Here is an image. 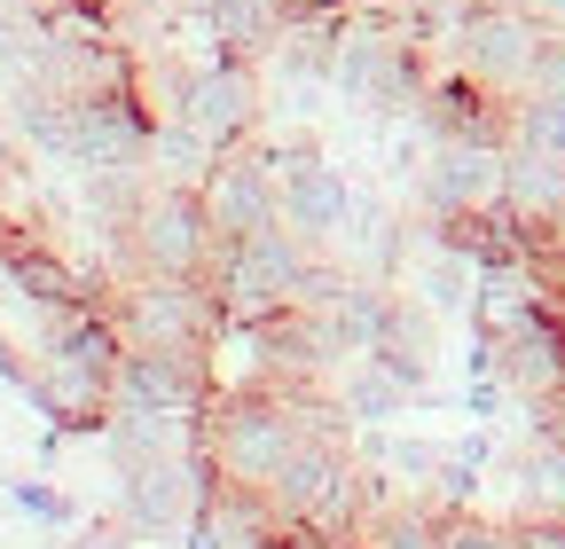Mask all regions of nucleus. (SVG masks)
I'll return each mask as SVG.
<instances>
[{
  "label": "nucleus",
  "instance_id": "obj_1",
  "mask_svg": "<svg viewBox=\"0 0 565 549\" xmlns=\"http://www.w3.org/2000/svg\"><path fill=\"white\" fill-rule=\"evenodd\" d=\"M307 267H315V244L275 220L259 236H236V244L212 251L204 291H212V306H221V322H275V314H291Z\"/></svg>",
  "mask_w": 565,
  "mask_h": 549
},
{
  "label": "nucleus",
  "instance_id": "obj_2",
  "mask_svg": "<svg viewBox=\"0 0 565 549\" xmlns=\"http://www.w3.org/2000/svg\"><path fill=\"white\" fill-rule=\"evenodd\" d=\"M134 267L141 274H173V283H204L212 274V251H221V228H212L204 196L196 189H173V181H150L134 204Z\"/></svg>",
  "mask_w": 565,
  "mask_h": 549
},
{
  "label": "nucleus",
  "instance_id": "obj_3",
  "mask_svg": "<svg viewBox=\"0 0 565 549\" xmlns=\"http://www.w3.org/2000/svg\"><path fill=\"white\" fill-rule=\"evenodd\" d=\"M166 118H189L212 150H244L267 133V79L259 63H236V55H212L196 72H173V103Z\"/></svg>",
  "mask_w": 565,
  "mask_h": 549
},
{
  "label": "nucleus",
  "instance_id": "obj_4",
  "mask_svg": "<svg viewBox=\"0 0 565 549\" xmlns=\"http://www.w3.org/2000/svg\"><path fill=\"white\" fill-rule=\"evenodd\" d=\"M542 40H550V24L526 17L519 0H479V9H463L456 32H448L456 63H463L479 87H494L503 103H519V95L534 87V55H542Z\"/></svg>",
  "mask_w": 565,
  "mask_h": 549
},
{
  "label": "nucleus",
  "instance_id": "obj_5",
  "mask_svg": "<svg viewBox=\"0 0 565 549\" xmlns=\"http://www.w3.org/2000/svg\"><path fill=\"white\" fill-rule=\"evenodd\" d=\"M259 150H267L275 189H282V228H299L315 251L353 228V189H345V173L307 142V133H299V142H267V133H259Z\"/></svg>",
  "mask_w": 565,
  "mask_h": 549
},
{
  "label": "nucleus",
  "instance_id": "obj_6",
  "mask_svg": "<svg viewBox=\"0 0 565 549\" xmlns=\"http://www.w3.org/2000/svg\"><path fill=\"white\" fill-rule=\"evenodd\" d=\"M110 400L118 408H150L166 424H196L212 408V362H204V346H126Z\"/></svg>",
  "mask_w": 565,
  "mask_h": 549
},
{
  "label": "nucleus",
  "instance_id": "obj_7",
  "mask_svg": "<svg viewBox=\"0 0 565 549\" xmlns=\"http://www.w3.org/2000/svg\"><path fill=\"white\" fill-rule=\"evenodd\" d=\"M126 346H212L221 306L204 283H173V274H134V291L118 299Z\"/></svg>",
  "mask_w": 565,
  "mask_h": 549
},
{
  "label": "nucleus",
  "instance_id": "obj_8",
  "mask_svg": "<svg viewBox=\"0 0 565 549\" xmlns=\"http://www.w3.org/2000/svg\"><path fill=\"white\" fill-rule=\"evenodd\" d=\"M503 204V150L494 142H433V165L416 181V213L424 228H448L463 213Z\"/></svg>",
  "mask_w": 565,
  "mask_h": 549
},
{
  "label": "nucleus",
  "instance_id": "obj_9",
  "mask_svg": "<svg viewBox=\"0 0 565 549\" xmlns=\"http://www.w3.org/2000/svg\"><path fill=\"white\" fill-rule=\"evenodd\" d=\"M196 196H204L212 228H221V244H236V236H259V228H275V220H282V189H275V165H267V150H259V142H244V150H221Z\"/></svg>",
  "mask_w": 565,
  "mask_h": 549
},
{
  "label": "nucleus",
  "instance_id": "obj_10",
  "mask_svg": "<svg viewBox=\"0 0 565 549\" xmlns=\"http://www.w3.org/2000/svg\"><path fill=\"white\" fill-rule=\"evenodd\" d=\"M433 142H494V150H511V103L479 87L463 63H448V72H433V87H424V103L408 110Z\"/></svg>",
  "mask_w": 565,
  "mask_h": 549
},
{
  "label": "nucleus",
  "instance_id": "obj_11",
  "mask_svg": "<svg viewBox=\"0 0 565 549\" xmlns=\"http://www.w3.org/2000/svg\"><path fill=\"white\" fill-rule=\"evenodd\" d=\"M494 369H503V385H511V400L526 417L550 408V400H565V306H542L519 330L494 337Z\"/></svg>",
  "mask_w": 565,
  "mask_h": 549
},
{
  "label": "nucleus",
  "instance_id": "obj_12",
  "mask_svg": "<svg viewBox=\"0 0 565 549\" xmlns=\"http://www.w3.org/2000/svg\"><path fill=\"white\" fill-rule=\"evenodd\" d=\"M196 503H204V478H196L189 448H181V455H158V463H141V471H126V487H118L126 534H150V541L189 534Z\"/></svg>",
  "mask_w": 565,
  "mask_h": 549
},
{
  "label": "nucleus",
  "instance_id": "obj_13",
  "mask_svg": "<svg viewBox=\"0 0 565 549\" xmlns=\"http://www.w3.org/2000/svg\"><path fill=\"white\" fill-rule=\"evenodd\" d=\"M282 534V518H275V503L267 495H252V487H204V503H196V518H189V549H267Z\"/></svg>",
  "mask_w": 565,
  "mask_h": 549
},
{
  "label": "nucleus",
  "instance_id": "obj_14",
  "mask_svg": "<svg viewBox=\"0 0 565 549\" xmlns=\"http://www.w3.org/2000/svg\"><path fill=\"white\" fill-rule=\"evenodd\" d=\"M196 17L212 32V47L236 55V63H275V47L291 40V9L282 0H196Z\"/></svg>",
  "mask_w": 565,
  "mask_h": 549
},
{
  "label": "nucleus",
  "instance_id": "obj_15",
  "mask_svg": "<svg viewBox=\"0 0 565 549\" xmlns=\"http://www.w3.org/2000/svg\"><path fill=\"white\" fill-rule=\"evenodd\" d=\"M370 362H385V369H393L416 400L433 392V306H424L416 291H393V306H385V330H377Z\"/></svg>",
  "mask_w": 565,
  "mask_h": 549
},
{
  "label": "nucleus",
  "instance_id": "obj_16",
  "mask_svg": "<svg viewBox=\"0 0 565 549\" xmlns=\"http://www.w3.org/2000/svg\"><path fill=\"white\" fill-rule=\"evenodd\" d=\"M330 400H338V417H345L353 432H385L393 417H408V400H416V392H408L385 362H370V354H362V362H345V369H338Z\"/></svg>",
  "mask_w": 565,
  "mask_h": 549
},
{
  "label": "nucleus",
  "instance_id": "obj_17",
  "mask_svg": "<svg viewBox=\"0 0 565 549\" xmlns=\"http://www.w3.org/2000/svg\"><path fill=\"white\" fill-rule=\"evenodd\" d=\"M503 204L526 220V228H557L565 220V158H542V150H503Z\"/></svg>",
  "mask_w": 565,
  "mask_h": 549
},
{
  "label": "nucleus",
  "instance_id": "obj_18",
  "mask_svg": "<svg viewBox=\"0 0 565 549\" xmlns=\"http://www.w3.org/2000/svg\"><path fill=\"white\" fill-rule=\"evenodd\" d=\"M471 291H479V259H463L448 236H424L416 244V299L433 314H471Z\"/></svg>",
  "mask_w": 565,
  "mask_h": 549
},
{
  "label": "nucleus",
  "instance_id": "obj_19",
  "mask_svg": "<svg viewBox=\"0 0 565 549\" xmlns=\"http://www.w3.org/2000/svg\"><path fill=\"white\" fill-rule=\"evenodd\" d=\"M511 487H519V518H565V448L550 432H534L519 448Z\"/></svg>",
  "mask_w": 565,
  "mask_h": 549
},
{
  "label": "nucleus",
  "instance_id": "obj_20",
  "mask_svg": "<svg viewBox=\"0 0 565 549\" xmlns=\"http://www.w3.org/2000/svg\"><path fill=\"white\" fill-rule=\"evenodd\" d=\"M440 526H448V510H440V503H424V495H393V503L370 518V534L353 541V549H440Z\"/></svg>",
  "mask_w": 565,
  "mask_h": 549
},
{
  "label": "nucleus",
  "instance_id": "obj_21",
  "mask_svg": "<svg viewBox=\"0 0 565 549\" xmlns=\"http://www.w3.org/2000/svg\"><path fill=\"white\" fill-rule=\"evenodd\" d=\"M212 158H221V150H212L189 118H158V142H150V173H158V181H173V189H204Z\"/></svg>",
  "mask_w": 565,
  "mask_h": 549
},
{
  "label": "nucleus",
  "instance_id": "obj_22",
  "mask_svg": "<svg viewBox=\"0 0 565 549\" xmlns=\"http://www.w3.org/2000/svg\"><path fill=\"white\" fill-rule=\"evenodd\" d=\"M511 150H542V158H565V95H519L511 103Z\"/></svg>",
  "mask_w": 565,
  "mask_h": 549
},
{
  "label": "nucleus",
  "instance_id": "obj_23",
  "mask_svg": "<svg viewBox=\"0 0 565 549\" xmlns=\"http://www.w3.org/2000/svg\"><path fill=\"white\" fill-rule=\"evenodd\" d=\"M440 549H519V534H511V518H487V510H448Z\"/></svg>",
  "mask_w": 565,
  "mask_h": 549
},
{
  "label": "nucleus",
  "instance_id": "obj_24",
  "mask_svg": "<svg viewBox=\"0 0 565 549\" xmlns=\"http://www.w3.org/2000/svg\"><path fill=\"white\" fill-rule=\"evenodd\" d=\"M9 503L40 526H79V503H71L63 487H47V478H9Z\"/></svg>",
  "mask_w": 565,
  "mask_h": 549
},
{
  "label": "nucleus",
  "instance_id": "obj_25",
  "mask_svg": "<svg viewBox=\"0 0 565 549\" xmlns=\"http://www.w3.org/2000/svg\"><path fill=\"white\" fill-rule=\"evenodd\" d=\"M291 9V24H322V32H338L345 17H353V0H282Z\"/></svg>",
  "mask_w": 565,
  "mask_h": 549
},
{
  "label": "nucleus",
  "instance_id": "obj_26",
  "mask_svg": "<svg viewBox=\"0 0 565 549\" xmlns=\"http://www.w3.org/2000/svg\"><path fill=\"white\" fill-rule=\"evenodd\" d=\"M267 549H322V541H315V534H291V526H282V534H275Z\"/></svg>",
  "mask_w": 565,
  "mask_h": 549
},
{
  "label": "nucleus",
  "instance_id": "obj_27",
  "mask_svg": "<svg viewBox=\"0 0 565 549\" xmlns=\"http://www.w3.org/2000/svg\"><path fill=\"white\" fill-rule=\"evenodd\" d=\"M550 267H557V283H565V220L550 228Z\"/></svg>",
  "mask_w": 565,
  "mask_h": 549
},
{
  "label": "nucleus",
  "instance_id": "obj_28",
  "mask_svg": "<svg viewBox=\"0 0 565 549\" xmlns=\"http://www.w3.org/2000/svg\"><path fill=\"white\" fill-rule=\"evenodd\" d=\"M126 9H141V17H173L181 0H126Z\"/></svg>",
  "mask_w": 565,
  "mask_h": 549
},
{
  "label": "nucleus",
  "instance_id": "obj_29",
  "mask_svg": "<svg viewBox=\"0 0 565 549\" xmlns=\"http://www.w3.org/2000/svg\"><path fill=\"white\" fill-rule=\"evenodd\" d=\"M79 549H126V541H118V534H87Z\"/></svg>",
  "mask_w": 565,
  "mask_h": 549
},
{
  "label": "nucleus",
  "instance_id": "obj_30",
  "mask_svg": "<svg viewBox=\"0 0 565 549\" xmlns=\"http://www.w3.org/2000/svg\"><path fill=\"white\" fill-rule=\"evenodd\" d=\"M440 9H479V0H440Z\"/></svg>",
  "mask_w": 565,
  "mask_h": 549
}]
</instances>
